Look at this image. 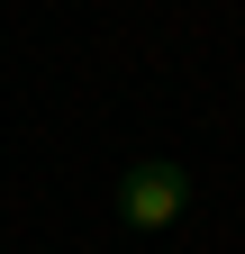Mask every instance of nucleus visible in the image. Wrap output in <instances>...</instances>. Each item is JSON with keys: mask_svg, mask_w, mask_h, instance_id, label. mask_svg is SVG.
Segmentation results:
<instances>
[{"mask_svg": "<svg viewBox=\"0 0 245 254\" xmlns=\"http://www.w3.org/2000/svg\"><path fill=\"white\" fill-rule=\"evenodd\" d=\"M118 209H127V227H173V218L191 209V173L164 164V154H145V164L118 182Z\"/></svg>", "mask_w": 245, "mask_h": 254, "instance_id": "nucleus-1", "label": "nucleus"}]
</instances>
